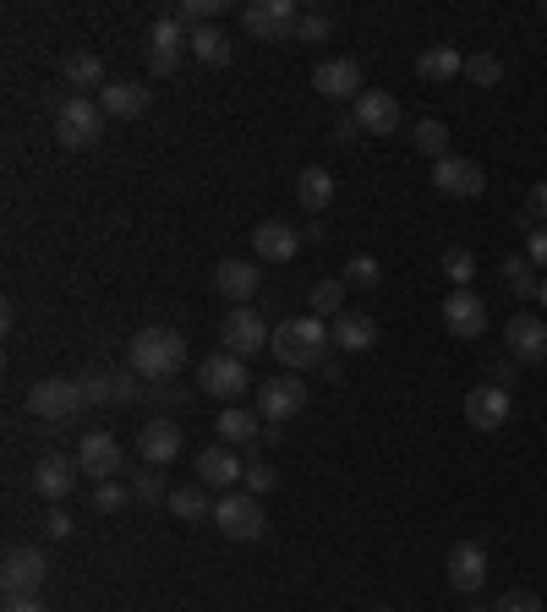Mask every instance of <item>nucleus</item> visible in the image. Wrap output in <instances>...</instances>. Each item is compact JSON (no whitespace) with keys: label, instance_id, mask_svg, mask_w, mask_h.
<instances>
[{"label":"nucleus","instance_id":"c756f323","mask_svg":"<svg viewBox=\"0 0 547 612\" xmlns=\"http://www.w3.org/2000/svg\"><path fill=\"white\" fill-rule=\"evenodd\" d=\"M165 509H170L176 520H208V514H213V503H208V486H176V492L165 498Z\"/></svg>","mask_w":547,"mask_h":612},{"label":"nucleus","instance_id":"4468645a","mask_svg":"<svg viewBox=\"0 0 547 612\" xmlns=\"http://www.w3.org/2000/svg\"><path fill=\"white\" fill-rule=\"evenodd\" d=\"M444 329H449L455 340H481V334H487V301L471 295V290H455V295L444 301Z\"/></svg>","mask_w":547,"mask_h":612},{"label":"nucleus","instance_id":"5701e85b","mask_svg":"<svg viewBox=\"0 0 547 612\" xmlns=\"http://www.w3.org/2000/svg\"><path fill=\"white\" fill-rule=\"evenodd\" d=\"M71 486H77V460H67V454H44V460L33 465V492H39V498L61 503V498H71Z\"/></svg>","mask_w":547,"mask_h":612},{"label":"nucleus","instance_id":"f704fd0d","mask_svg":"<svg viewBox=\"0 0 547 612\" xmlns=\"http://www.w3.org/2000/svg\"><path fill=\"white\" fill-rule=\"evenodd\" d=\"M350 290H378V279H384V269H378V258H367V252H356L350 263H345V273H340Z\"/></svg>","mask_w":547,"mask_h":612},{"label":"nucleus","instance_id":"1a4fd4ad","mask_svg":"<svg viewBox=\"0 0 547 612\" xmlns=\"http://www.w3.org/2000/svg\"><path fill=\"white\" fill-rule=\"evenodd\" d=\"M198 383H203V394H213V400H241L247 389H252V372H247V361L241 355H208L203 372H198Z\"/></svg>","mask_w":547,"mask_h":612},{"label":"nucleus","instance_id":"423d86ee","mask_svg":"<svg viewBox=\"0 0 547 612\" xmlns=\"http://www.w3.org/2000/svg\"><path fill=\"white\" fill-rule=\"evenodd\" d=\"M44 574H50L44 546H11L6 563H0V585H6V596H39Z\"/></svg>","mask_w":547,"mask_h":612},{"label":"nucleus","instance_id":"58836bf2","mask_svg":"<svg viewBox=\"0 0 547 612\" xmlns=\"http://www.w3.org/2000/svg\"><path fill=\"white\" fill-rule=\"evenodd\" d=\"M219 11H225V0H187L176 17H181V28H187V33H198V28H208Z\"/></svg>","mask_w":547,"mask_h":612},{"label":"nucleus","instance_id":"b1692460","mask_svg":"<svg viewBox=\"0 0 547 612\" xmlns=\"http://www.w3.org/2000/svg\"><path fill=\"white\" fill-rule=\"evenodd\" d=\"M137 454H142L148 465H170V460L181 454V427L165 421V415H153V421L142 427V438H137Z\"/></svg>","mask_w":547,"mask_h":612},{"label":"nucleus","instance_id":"2eb2a0df","mask_svg":"<svg viewBox=\"0 0 547 612\" xmlns=\"http://www.w3.org/2000/svg\"><path fill=\"white\" fill-rule=\"evenodd\" d=\"M444 569H449V585L466 591V596H477L487 585V552H481V542H455L449 558H444Z\"/></svg>","mask_w":547,"mask_h":612},{"label":"nucleus","instance_id":"4be33fe9","mask_svg":"<svg viewBox=\"0 0 547 612\" xmlns=\"http://www.w3.org/2000/svg\"><path fill=\"white\" fill-rule=\"evenodd\" d=\"M148 104H153V93H148L142 82H105V88H99V110H105V116H116V121H137V116H148Z\"/></svg>","mask_w":547,"mask_h":612},{"label":"nucleus","instance_id":"603ef678","mask_svg":"<svg viewBox=\"0 0 547 612\" xmlns=\"http://www.w3.org/2000/svg\"><path fill=\"white\" fill-rule=\"evenodd\" d=\"M531 219H547V181L531 187Z\"/></svg>","mask_w":547,"mask_h":612},{"label":"nucleus","instance_id":"c85d7f7f","mask_svg":"<svg viewBox=\"0 0 547 612\" xmlns=\"http://www.w3.org/2000/svg\"><path fill=\"white\" fill-rule=\"evenodd\" d=\"M241 476H247V471H241V460H236L230 449H203V454H198V481H203V486H236Z\"/></svg>","mask_w":547,"mask_h":612},{"label":"nucleus","instance_id":"dca6fc26","mask_svg":"<svg viewBox=\"0 0 547 612\" xmlns=\"http://www.w3.org/2000/svg\"><path fill=\"white\" fill-rule=\"evenodd\" d=\"M148 39H153V50H148V67L159 71V77H170V71L181 67V56H187V39H192V33L181 28V17H159Z\"/></svg>","mask_w":547,"mask_h":612},{"label":"nucleus","instance_id":"2f4dec72","mask_svg":"<svg viewBox=\"0 0 547 612\" xmlns=\"http://www.w3.org/2000/svg\"><path fill=\"white\" fill-rule=\"evenodd\" d=\"M410 142H416V153H427L432 164L449 159V127H444V121H427V116H421L416 132H410Z\"/></svg>","mask_w":547,"mask_h":612},{"label":"nucleus","instance_id":"a211bd4d","mask_svg":"<svg viewBox=\"0 0 547 612\" xmlns=\"http://www.w3.org/2000/svg\"><path fill=\"white\" fill-rule=\"evenodd\" d=\"M356 127L361 132H378V137H389V132H400V99L395 93H384V88H367L361 99H356Z\"/></svg>","mask_w":547,"mask_h":612},{"label":"nucleus","instance_id":"c03bdc74","mask_svg":"<svg viewBox=\"0 0 547 612\" xmlns=\"http://www.w3.org/2000/svg\"><path fill=\"white\" fill-rule=\"evenodd\" d=\"M247 486H241V492H252V498H263V492H274V486H279V476H274V465H247Z\"/></svg>","mask_w":547,"mask_h":612},{"label":"nucleus","instance_id":"412c9836","mask_svg":"<svg viewBox=\"0 0 547 612\" xmlns=\"http://www.w3.org/2000/svg\"><path fill=\"white\" fill-rule=\"evenodd\" d=\"M504 340H509L515 361H547V323L531 318V312H515L509 329H504Z\"/></svg>","mask_w":547,"mask_h":612},{"label":"nucleus","instance_id":"8fccbe9b","mask_svg":"<svg viewBox=\"0 0 547 612\" xmlns=\"http://www.w3.org/2000/svg\"><path fill=\"white\" fill-rule=\"evenodd\" d=\"M329 132H335V142H350V137L361 132V127H356V116H345V110H340V116H335V127H329Z\"/></svg>","mask_w":547,"mask_h":612},{"label":"nucleus","instance_id":"37998d69","mask_svg":"<svg viewBox=\"0 0 547 612\" xmlns=\"http://www.w3.org/2000/svg\"><path fill=\"white\" fill-rule=\"evenodd\" d=\"M132 498H142V503H159V498H165V476H159V465H148V471L132 481Z\"/></svg>","mask_w":547,"mask_h":612},{"label":"nucleus","instance_id":"9d476101","mask_svg":"<svg viewBox=\"0 0 547 612\" xmlns=\"http://www.w3.org/2000/svg\"><path fill=\"white\" fill-rule=\"evenodd\" d=\"M77 471L88 481H116L121 476V443L110 432H82L77 438Z\"/></svg>","mask_w":547,"mask_h":612},{"label":"nucleus","instance_id":"cd10ccee","mask_svg":"<svg viewBox=\"0 0 547 612\" xmlns=\"http://www.w3.org/2000/svg\"><path fill=\"white\" fill-rule=\"evenodd\" d=\"M213 432L225 438V443H263V415L258 410H219V421H213Z\"/></svg>","mask_w":547,"mask_h":612},{"label":"nucleus","instance_id":"ddd939ff","mask_svg":"<svg viewBox=\"0 0 547 612\" xmlns=\"http://www.w3.org/2000/svg\"><path fill=\"white\" fill-rule=\"evenodd\" d=\"M509 410H515V394L498 389V383H477V389L466 394V421H471L477 432H498V427L509 421Z\"/></svg>","mask_w":547,"mask_h":612},{"label":"nucleus","instance_id":"f03ea898","mask_svg":"<svg viewBox=\"0 0 547 612\" xmlns=\"http://www.w3.org/2000/svg\"><path fill=\"white\" fill-rule=\"evenodd\" d=\"M127 367H132L137 378L165 383V378H176V372L187 367V340H181L176 329H142V334H132V344H127Z\"/></svg>","mask_w":547,"mask_h":612},{"label":"nucleus","instance_id":"72a5a7b5","mask_svg":"<svg viewBox=\"0 0 547 612\" xmlns=\"http://www.w3.org/2000/svg\"><path fill=\"white\" fill-rule=\"evenodd\" d=\"M67 82H71V88H105V67H99V56H88V50L67 56Z\"/></svg>","mask_w":547,"mask_h":612},{"label":"nucleus","instance_id":"3c124183","mask_svg":"<svg viewBox=\"0 0 547 612\" xmlns=\"http://www.w3.org/2000/svg\"><path fill=\"white\" fill-rule=\"evenodd\" d=\"M6 612H50L39 596H6Z\"/></svg>","mask_w":547,"mask_h":612},{"label":"nucleus","instance_id":"f8f14e48","mask_svg":"<svg viewBox=\"0 0 547 612\" xmlns=\"http://www.w3.org/2000/svg\"><path fill=\"white\" fill-rule=\"evenodd\" d=\"M432 187H438L444 198H481L487 175H481L477 159H460V153H449V159H438V164H432Z\"/></svg>","mask_w":547,"mask_h":612},{"label":"nucleus","instance_id":"864d4df0","mask_svg":"<svg viewBox=\"0 0 547 612\" xmlns=\"http://www.w3.org/2000/svg\"><path fill=\"white\" fill-rule=\"evenodd\" d=\"M537 301H543V307H547V279H543V295H537Z\"/></svg>","mask_w":547,"mask_h":612},{"label":"nucleus","instance_id":"a18cd8bd","mask_svg":"<svg viewBox=\"0 0 547 612\" xmlns=\"http://www.w3.org/2000/svg\"><path fill=\"white\" fill-rule=\"evenodd\" d=\"M493 612H543V596L537 591H509V596H498Z\"/></svg>","mask_w":547,"mask_h":612},{"label":"nucleus","instance_id":"e433bc0d","mask_svg":"<svg viewBox=\"0 0 547 612\" xmlns=\"http://www.w3.org/2000/svg\"><path fill=\"white\" fill-rule=\"evenodd\" d=\"M504 284H509L515 295H543V279L531 273V258H509V263H504Z\"/></svg>","mask_w":547,"mask_h":612},{"label":"nucleus","instance_id":"7ed1b4c3","mask_svg":"<svg viewBox=\"0 0 547 612\" xmlns=\"http://www.w3.org/2000/svg\"><path fill=\"white\" fill-rule=\"evenodd\" d=\"M213 525H219L230 542H258V536L269 531L263 503H258L252 492H225V498L213 503Z\"/></svg>","mask_w":547,"mask_h":612},{"label":"nucleus","instance_id":"6ab92c4d","mask_svg":"<svg viewBox=\"0 0 547 612\" xmlns=\"http://www.w3.org/2000/svg\"><path fill=\"white\" fill-rule=\"evenodd\" d=\"M252 252H258L263 263H296L301 235H296V224H285V219H263V224L252 230Z\"/></svg>","mask_w":547,"mask_h":612},{"label":"nucleus","instance_id":"5fc2aeb1","mask_svg":"<svg viewBox=\"0 0 547 612\" xmlns=\"http://www.w3.org/2000/svg\"><path fill=\"white\" fill-rule=\"evenodd\" d=\"M372 612H395V608H372Z\"/></svg>","mask_w":547,"mask_h":612},{"label":"nucleus","instance_id":"473e14b6","mask_svg":"<svg viewBox=\"0 0 547 612\" xmlns=\"http://www.w3.org/2000/svg\"><path fill=\"white\" fill-rule=\"evenodd\" d=\"M345 290H350L345 279H318V284H312V295H307V301H312V318H340Z\"/></svg>","mask_w":547,"mask_h":612},{"label":"nucleus","instance_id":"79ce46f5","mask_svg":"<svg viewBox=\"0 0 547 612\" xmlns=\"http://www.w3.org/2000/svg\"><path fill=\"white\" fill-rule=\"evenodd\" d=\"M444 273H449L455 284H471V273H477V258L455 247V252H444Z\"/></svg>","mask_w":547,"mask_h":612},{"label":"nucleus","instance_id":"393cba45","mask_svg":"<svg viewBox=\"0 0 547 612\" xmlns=\"http://www.w3.org/2000/svg\"><path fill=\"white\" fill-rule=\"evenodd\" d=\"M329 340H335V350H345V355H361V350L378 344V323H372L367 312H340V318L329 323Z\"/></svg>","mask_w":547,"mask_h":612},{"label":"nucleus","instance_id":"4c0bfd02","mask_svg":"<svg viewBox=\"0 0 547 612\" xmlns=\"http://www.w3.org/2000/svg\"><path fill=\"white\" fill-rule=\"evenodd\" d=\"M335 33V17L329 11H301V28H296V44H324Z\"/></svg>","mask_w":547,"mask_h":612},{"label":"nucleus","instance_id":"c9c22d12","mask_svg":"<svg viewBox=\"0 0 547 612\" xmlns=\"http://www.w3.org/2000/svg\"><path fill=\"white\" fill-rule=\"evenodd\" d=\"M77 389H82L88 405H116V372H82Z\"/></svg>","mask_w":547,"mask_h":612},{"label":"nucleus","instance_id":"09e8293b","mask_svg":"<svg viewBox=\"0 0 547 612\" xmlns=\"http://www.w3.org/2000/svg\"><path fill=\"white\" fill-rule=\"evenodd\" d=\"M137 400V372H116V405H132Z\"/></svg>","mask_w":547,"mask_h":612},{"label":"nucleus","instance_id":"9b49d317","mask_svg":"<svg viewBox=\"0 0 547 612\" xmlns=\"http://www.w3.org/2000/svg\"><path fill=\"white\" fill-rule=\"evenodd\" d=\"M219 340H225V350H230V355H258V350L274 340V329L258 318V312H252V307H236V312L225 318Z\"/></svg>","mask_w":547,"mask_h":612},{"label":"nucleus","instance_id":"a19ab883","mask_svg":"<svg viewBox=\"0 0 547 612\" xmlns=\"http://www.w3.org/2000/svg\"><path fill=\"white\" fill-rule=\"evenodd\" d=\"M39 536H44V542H67V536H71V514H67V509H56V503H50V509L39 514Z\"/></svg>","mask_w":547,"mask_h":612},{"label":"nucleus","instance_id":"ea45409f","mask_svg":"<svg viewBox=\"0 0 547 612\" xmlns=\"http://www.w3.org/2000/svg\"><path fill=\"white\" fill-rule=\"evenodd\" d=\"M466 77H471L477 88H498V77H504V61L481 50V56H471V61H466Z\"/></svg>","mask_w":547,"mask_h":612},{"label":"nucleus","instance_id":"6e6552de","mask_svg":"<svg viewBox=\"0 0 547 612\" xmlns=\"http://www.w3.org/2000/svg\"><path fill=\"white\" fill-rule=\"evenodd\" d=\"M301 405H307V389H301L296 372H279V378H269V383H258V400H252V410H258L269 427L290 421Z\"/></svg>","mask_w":547,"mask_h":612},{"label":"nucleus","instance_id":"7c9ffc66","mask_svg":"<svg viewBox=\"0 0 547 612\" xmlns=\"http://www.w3.org/2000/svg\"><path fill=\"white\" fill-rule=\"evenodd\" d=\"M187 50H192L203 67H225V61H230V39H225L219 28H198V33L187 39Z\"/></svg>","mask_w":547,"mask_h":612},{"label":"nucleus","instance_id":"a878e982","mask_svg":"<svg viewBox=\"0 0 547 612\" xmlns=\"http://www.w3.org/2000/svg\"><path fill=\"white\" fill-rule=\"evenodd\" d=\"M416 77L421 82H449V77H466V56L455 44H432L416 56Z\"/></svg>","mask_w":547,"mask_h":612},{"label":"nucleus","instance_id":"aec40b11","mask_svg":"<svg viewBox=\"0 0 547 612\" xmlns=\"http://www.w3.org/2000/svg\"><path fill=\"white\" fill-rule=\"evenodd\" d=\"M258 284H263V273H258V263H247V258H225V263H213V290H219L225 301H252Z\"/></svg>","mask_w":547,"mask_h":612},{"label":"nucleus","instance_id":"bb28decb","mask_svg":"<svg viewBox=\"0 0 547 612\" xmlns=\"http://www.w3.org/2000/svg\"><path fill=\"white\" fill-rule=\"evenodd\" d=\"M296 203L307 208V213H324V208L335 203V175H329L324 164H307V170L296 175Z\"/></svg>","mask_w":547,"mask_h":612},{"label":"nucleus","instance_id":"20e7f679","mask_svg":"<svg viewBox=\"0 0 547 612\" xmlns=\"http://www.w3.org/2000/svg\"><path fill=\"white\" fill-rule=\"evenodd\" d=\"M56 137H61V148H93L105 137V110L93 99L71 93V99H61V110H56Z\"/></svg>","mask_w":547,"mask_h":612},{"label":"nucleus","instance_id":"49530a36","mask_svg":"<svg viewBox=\"0 0 547 612\" xmlns=\"http://www.w3.org/2000/svg\"><path fill=\"white\" fill-rule=\"evenodd\" d=\"M526 258H531V269H547V224H531V241H526Z\"/></svg>","mask_w":547,"mask_h":612},{"label":"nucleus","instance_id":"de8ad7c7","mask_svg":"<svg viewBox=\"0 0 547 612\" xmlns=\"http://www.w3.org/2000/svg\"><path fill=\"white\" fill-rule=\"evenodd\" d=\"M93 503H99V509H116V503H127V486H116V481H99Z\"/></svg>","mask_w":547,"mask_h":612},{"label":"nucleus","instance_id":"39448f33","mask_svg":"<svg viewBox=\"0 0 547 612\" xmlns=\"http://www.w3.org/2000/svg\"><path fill=\"white\" fill-rule=\"evenodd\" d=\"M241 22H247V33L263 39V44H290L296 28H301V11H296V0H252V6L241 11Z\"/></svg>","mask_w":547,"mask_h":612},{"label":"nucleus","instance_id":"f257e3e1","mask_svg":"<svg viewBox=\"0 0 547 612\" xmlns=\"http://www.w3.org/2000/svg\"><path fill=\"white\" fill-rule=\"evenodd\" d=\"M269 350L290 367V372H307V367H324V361H329L335 340H329V323L307 312V318H285V323L274 329Z\"/></svg>","mask_w":547,"mask_h":612},{"label":"nucleus","instance_id":"0eeeda50","mask_svg":"<svg viewBox=\"0 0 547 612\" xmlns=\"http://www.w3.org/2000/svg\"><path fill=\"white\" fill-rule=\"evenodd\" d=\"M82 405H88V400H82V389H77L71 378H39V383L28 389V410H33L39 421H71Z\"/></svg>","mask_w":547,"mask_h":612},{"label":"nucleus","instance_id":"f3484780","mask_svg":"<svg viewBox=\"0 0 547 612\" xmlns=\"http://www.w3.org/2000/svg\"><path fill=\"white\" fill-rule=\"evenodd\" d=\"M312 88H318L324 99H361V93H367V88H361V67H356L350 56H329V61H318Z\"/></svg>","mask_w":547,"mask_h":612}]
</instances>
